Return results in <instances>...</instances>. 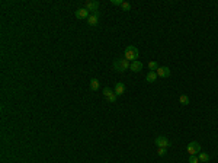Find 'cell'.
<instances>
[{"mask_svg":"<svg viewBox=\"0 0 218 163\" xmlns=\"http://www.w3.org/2000/svg\"><path fill=\"white\" fill-rule=\"evenodd\" d=\"M138 57H140V51H138V48H137L135 45H128V47L125 48V55H124V58L128 60L129 63L137 61Z\"/></svg>","mask_w":218,"mask_h":163,"instance_id":"cell-1","label":"cell"},{"mask_svg":"<svg viewBox=\"0 0 218 163\" xmlns=\"http://www.w3.org/2000/svg\"><path fill=\"white\" fill-rule=\"evenodd\" d=\"M129 61L128 60H125V58H118V60H115L113 61V68L118 71V73H125L128 68H129Z\"/></svg>","mask_w":218,"mask_h":163,"instance_id":"cell-2","label":"cell"},{"mask_svg":"<svg viewBox=\"0 0 218 163\" xmlns=\"http://www.w3.org/2000/svg\"><path fill=\"white\" fill-rule=\"evenodd\" d=\"M186 151L189 153V156H192V154H199L201 153V144L198 141H191L188 144V147H186Z\"/></svg>","mask_w":218,"mask_h":163,"instance_id":"cell-3","label":"cell"},{"mask_svg":"<svg viewBox=\"0 0 218 163\" xmlns=\"http://www.w3.org/2000/svg\"><path fill=\"white\" fill-rule=\"evenodd\" d=\"M154 143H156L157 147H164V149H167V147L170 146V140H167V138L163 137V136L157 137V138L154 140Z\"/></svg>","mask_w":218,"mask_h":163,"instance_id":"cell-4","label":"cell"},{"mask_svg":"<svg viewBox=\"0 0 218 163\" xmlns=\"http://www.w3.org/2000/svg\"><path fill=\"white\" fill-rule=\"evenodd\" d=\"M84 7L89 10V12H97V9H99V1H95V0H90V1H86L84 3Z\"/></svg>","mask_w":218,"mask_h":163,"instance_id":"cell-5","label":"cell"},{"mask_svg":"<svg viewBox=\"0 0 218 163\" xmlns=\"http://www.w3.org/2000/svg\"><path fill=\"white\" fill-rule=\"evenodd\" d=\"M74 15H76V18H77V19H87V18L90 16V12H89L86 7H80V9H77V10H76V13H74Z\"/></svg>","mask_w":218,"mask_h":163,"instance_id":"cell-6","label":"cell"},{"mask_svg":"<svg viewBox=\"0 0 218 163\" xmlns=\"http://www.w3.org/2000/svg\"><path fill=\"white\" fill-rule=\"evenodd\" d=\"M99 16H100V13H99V12L90 13V16L87 18V23H89L90 26H96V25H97V22H99Z\"/></svg>","mask_w":218,"mask_h":163,"instance_id":"cell-7","label":"cell"},{"mask_svg":"<svg viewBox=\"0 0 218 163\" xmlns=\"http://www.w3.org/2000/svg\"><path fill=\"white\" fill-rule=\"evenodd\" d=\"M156 73H157V77H169L170 76V68L169 67H159L156 70Z\"/></svg>","mask_w":218,"mask_h":163,"instance_id":"cell-8","label":"cell"},{"mask_svg":"<svg viewBox=\"0 0 218 163\" xmlns=\"http://www.w3.org/2000/svg\"><path fill=\"white\" fill-rule=\"evenodd\" d=\"M129 70L131 71H134V73H140L141 70H143V63L141 61H132L131 64H129Z\"/></svg>","mask_w":218,"mask_h":163,"instance_id":"cell-9","label":"cell"},{"mask_svg":"<svg viewBox=\"0 0 218 163\" xmlns=\"http://www.w3.org/2000/svg\"><path fill=\"white\" fill-rule=\"evenodd\" d=\"M124 93H125V84L124 83H116L115 84V95L122 96Z\"/></svg>","mask_w":218,"mask_h":163,"instance_id":"cell-10","label":"cell"},{"mask_svg":"<svg viewBox=\"0 0 218 163\" xmlns=\"http://www.w3.org/2000/svg\"><path fill=\"white\" fill-rule=\"evenodd\" d=\"M146 80L149 82V83H154V82L157 80V73L156 71H149L147 76H146Z\"/></svg>","mask_w":218,"mask_h":163,"instance_id":"cell-11","label":"cell"},{"mask_svg":"<svg viewBox=\"0 0 218 163\" xmlns=\"http://www.w3.org/2000/svg\"><path fill=\"white\" fill-rule=\"evenodd\" d=\"M198 157H199V162H202V163H208V162H209V159H211V157H209V154L202 153V151L198 154Z\"/></svg>","mask_w":218,"mask_h":163,"instance_id":"cell-12","label":"cell"},{"mask_svg":"<svg viewBox=\"0 0 218 163\" xmlns=\"http://www.w3.org/2000/svg\"><path fill=\"white\" fill-rule=\"evenodd\" d=\"M179 102H180L182 105H189V96L185 95V93H183V95H180V96H179Z\"/></svg>","mask_w":218,"mask_h":163,"instance_id":"cell-13","label":"cell"},{"mask_svg":"<svg viewBox=\"0 0 218 163\" xmlns=\"http://www.w3.org/2000/svg\"><path fill=\"white\" fill-rule=\"evenodd\" d=\"M90 89H92L93 92H96V90L99 89V80H97V79H92V80H90Z\"/></svg>","mask_w":218,"mask_h":163,"instance_id":"cell-14","label":"cell"},{"mask_svg":"<svg viewBox=\"0 0 218 163\" xmlns=\"http://www.w3.org/2000/svg\"><path fill=\"white\" fill-rule=\"evenodd\" d=\"M159 67H160V66L157 64V61H150V63H149V68H150V71H156Z\"/></svg>","mask_w":218,"mask_h":163,"instance_id":"cell-15","label":"cell"},{"mask_svg":"<svg viewBox=\"0 0 218 163\" xmlns=\"http://www.w3.org/2000/svg\"><path fill=\"white\" fill-rule=\"evenodd\" d=\"M113 93H115V92H113L110 87H105V89H103V96H105V98H109V96H112Z\"/></svg>","mask_w":218,"mask_h":163,"instance_id":"cell-16","label":"cell"},{"mask_svg":"<svg viewBox=\"0 0 218 163\" xmlns=\"http://www.w3.org/2000/svg\"><path fill=\"white\" fill-rule=\"evenodd\" d=\"M157 154H159L160 157L166 156V154H167V149H164V147H159V149H157Z\"/></svg>","mask_w":218,"mask_h":163,"instance_id":"cell-17","label":"cell"},{"mask_svg":"<svg viewBox=\"0 0 218 163\" xmlns=\"http://www.w3.org/2000/svg\"><path fill=\"white\" fill-rule=\"evenodd\" d=\"M189 163H199V157L196 154H192L189 156Z\"/></svg>","mask_w":218,"mask_h":163,"instance_id":"cell-18","label":"cell"},{"mask_svg":"<svg viewBox=\"0 0 218 163\" xmlns=\"http://www.w3.org/2000/svg\"><path fill=\"white\" fill-rule=\"evenodd\" d=\"M122 9L125 10V12H129V10H131V4H129L128 1H124V3H122Z\"/></svg>","mask_w":218,"mask_h":163,"instance_id":"cell-19","label":"cell"},{"mask_svg":"<svg viewBox=\"0 0 218 163\" xmlns=\"http://www.w3.org/2000/svg\"><path fill=\"white\" fill-rule=\"evenodd\" d=\"M116 99H118V96L115 95V93H113L112 96H109V98H106V101L110 102V104H115V102H116Z\"/></svg>","mask_w":218,"mask_h":163,"instance_id":"cell-20","label":"cell"},{"mask_svg":"<svg viewBox=\"0 0 218 163\" xmlns=\"http://www.w3.org/2000/svg\"><path fill=\"white\" fill-rule=\"evenodd\" d=\"M110 3L112 4H115V6H122V0H110Z\"/></svg>","mask_w":218,"mask_h":163,"instance_id":"cell-21","label":"cell"}]
</instances>
